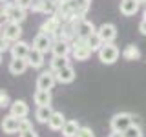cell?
I'll return each instance as SVG.
<instances>
[{
	"label": "cell",
	"instance_id": "d6986e66",
	"mask_svg": "<svg viewBox=\"0 0 146 137\" xmlns=\"http://www.w3.org/2000/svg\"><path fill=\"white\" fill-rule=\"evenodd\" d=\"M66 122L68 121H66V117H64L62 112H53V115H51V119H49L48 126H49V130H53V132H57V130L62 132V128H64Z\"/></svg>",
	"mask_w": 146,
	"mask_h": 137
},
{
	"label": "cell",
	"instance_id": "5bb4252c",
	"mask_svg": "<svg viewBox=\"0 0 146 137\" xmlns=\"http://www.w3.org/2000/svg\"><path fill=\"white\" fill-rule=\"evenodd\" d=\"M51 53L53 57H68L70 53H73V46L66 40H55L53 42V48H51Z\"/></svg>",
	"mask_w": 146,
	"mask_h": 137
},
{
	"label": "cell",
	"instance_id": "f546056e",
	"mask_svg": "<svg viewBox=\"0 0 146 137\" xmlns=\"http://www.w3.org/2000/svg\"><path fill=\"white\" fill-rule=\"evenodd\" d=\"M27 130H33L31 121L29 119H20V132H27Z\"/></svg>",
	"mask_w": 146,
	"mask_h": 137
},
{
	"label": "cell",
	"instance_id": "836d02e7",
	"mask_svg": "<svg viewBox=\"0 0 146 137\" xmlns=\"http://www.w3.org/2000/svg\"><path fill=\"white\" fill-rule=\"evenodd\" d=\"M0 51H7V40H2V48H0Z\"/></svg>",
	"mask_w": 146,
	"mask_h": 137
},
{
	"label": "cell",
	"instance_id": "1f68e13d",
	"mask_svg": "<svg viewBox=\"0 0 146 137\" xmlns=\"http://www.w3.org/2000/svg\"><path fill=\"white\" fill-rule=\"evenodd\" d=\"M139 31H141V35H146V18H143L139 22Z\"/></svg>",
	"mask_w": 146,
	"mask_h": 137
},
{
	"label": "cell",
	"instance_id": "52a82bcc",
	"mask_svg": "<svg viewBox=\"0 0 146 137\" xmlns=\"http://www.w3.org/2000/svg\"><path fill=\"white\" fill-rule=\"evenodd\" d=\"M97 35L102 39L104 44H113V40L117 39V27L111 22H106V24L97 27Z\"/></svg>",
	"mask_w": 146,
	"mask_h": 137
},
{
	"label": "cell",
	"instance_id": "d6a6232c",
	"mask_svg": "<svg viewBox=\"0 0 146 137\" xmlns=\"http://www.w3.org/2000/svg\"><path fill=\"white\" fill-rule=\"evenodd\" d=\"M108 137H124V134H121V132H111Z\"/></svg>",
	"mask_w": 146,
	"mask_h": 137
},
{
	"label": "cell",
	"instance_id": "30bf717a",
	"mask_svg": "<svg viewBox=\"0 0 146 137\" xmlns=\"http://www.w3.org/2000/svg\"><path fill=\"white\" fill-rule=\"evenodd\" d=\"M31 46L24 42V40H18V42L15 44H11V48H9V51H11V57L13 59H27L29 57V53H31Z\"/></svg>",
	"mask_w": 146,
	"mask_h": 137
},
{
	"label": "cell",
	"instance_id": "7402d4cb",
	"mask_svg": "<svg viewBox=\"0 0 146 137\" xmlns=\"http://www.w3.org/2000/svg\"><path fill=\"white\" fill-rule=\"evenodd\" d=\"M51 115H53L51 106H40V108H36V112H35V119L38 122H42V124H48Z\"/></svg>",
	"mask_w": 146,
	"mask_h": 137
},
{
	"label": "cell",
	"instance_id": "5b68a950",
	"mask_svg": "<svg viewBox=\"0 0 146 137\" xmlns=\"http://www.w3.org/2000/svg\"><path fill=\"white\" fill-rule=\"evenodd\" d=\"M73 46V59L75 61H88V59L91 57V48L88 46V40H79V39H75V42L71 44Z\"/></svg>",
	"mask_w": 146,
	"mask_h": 137
},
{
	"label": "cell",
	"instance_id": "ac0fdd59",
	"mask_svg": "<svg viewBox=\"0 0 146 137\" xmlns=\"http://www.w3.org/2000/svg\"><path fill=\"white\" fill-rule=\"evenodd\" d=\"M55 77H57V82H60V84H70V82L75 80V70H73V66L70 64L68 68H64L58 73H55Z\"/></svg>",
	"mask_w": 146,
	"mask_h": 137
},
{
	"label": "cell",
	"instance_id": "484cf974",
	"mask_svg": "<svg viewBox=\"0 0 146 137\" xmlns=\"http://www.w3.org/2000/svg\"><path fill=\"white\" fill-rule=\"evenodd\" d=\"M124 137H143V128H141L139 124H131L124 132Z\"/></svg>",
	"mask_w": 146,
	"mask_h": 137
},
{
	"label": "cell",
	"instance_id": "2e32d148",
	"mask_svg": "<svg viewBox=\"0 0 146 137\" xmlns=\"http://www.w3.org/2000/svg\"><path fill=\"white\" fill-rule=\"evenodd\" d=\"M139 7H141L139 0H121V13L124 17L135 15V13L139 11Z\"/></svg>",
	"mask_w": 146,
	"mask_h": 137
},
{
	"label": "cell",
	"instance_id": "ba28073f",
	"mask_svg": "<svg viewBox=\"0 0 146 137\" xmlns=\"http://www.w3.org/2000/svg\"><path fill=\"white\" fill-rule=\"evenodd\" d=\"M55 84H57V77H55V73L51 70H49V71H42L38 77H36V90L51 91Z\"/></svg>",
	"mask_w": 146,
	"mask_h": 137
},
{
	"label": "cell",
	"instance_id": "8992f818",
	"mask_svg": "<svg viewBox=\"0 0 146 137\" xmlns=\"http://www.w3.org/2000/svg\"><path fill=\"white\" fill-rule=\"evenodd\" d=\"M2 15L6 17L7 22H15V24H22V22L26 20V11L20 9L18 6H15V4H7V6L4 7Z\"/></svg>",
	"mask_w": 146,
	"mask_h": 137
},
{
	"label": "cell",
	"instance_id": "e0dca14e",
	"mask_svg": "<svg viewBox=\"0 0 146 137\" xmlns=\"http://www.w3.org/2000/svg\"><path fill=\"white\" fill-rule=\"evenodd\" d=\"M27 68H29V64H27L26 59H11L9 61V71H11V75H22Z\"/></svg>",
	"mask_w": 146,
	"mask_h": 137
},
{
	"label": "cell",
	"instance_id": "d590c367",
	"mask_svg": "<svg viewBox=\"0 0 146 137\" xmlns=\"http://www.w3.org/2000/svg\"><path fill=\"white\" fill-rule=\"evenodd\" d=\"M2 2H7V0H2Z\"/></svg>",
	"mask_w": 146,
	"mask_h": 137
},
{
	"label": "cell",
	"instance_id": "7c38bea8",
	"mask_svg": "<svg viewBox=\"0 0 146 137\" xmlns=\"http://www.w3.org/2000/svg\"><path fill=\"white\" fill-rule=\"evenodd\" d=\"M27 113H29V106H27L26 100H22V99L13 100L11 108H9V115H13L17 119H26Z\"/></svg>",
	"mask_w": 146,
	"mask_h": 137
},
{
	"label": "cell",
	"instance_id": "9c48e42d",
	"mask_svg": "<svg viewBox=\"0 0 146 137\" xmlns=\"http://www.w3.org/2000/svg\"><path fill=\"white\" fill-rule=\"evenodd\" d=\"M51 48H53V40H51V37L49 35H44V33H38L33 39V49H36V51H40V53H48V51H51Z\"/></svg>",
	"mask_w": 146,
	"mask_h": 137
},
{
	"label": "cell",
	"instance_id": "4316f807",
	"mask_svg": "<svg viewBox=\"0 0 146 137\" xmlns=\"http://www.w3.org/2000/svg\"><path fill=\"white\" fill-rule=\"evenodd\" d=\"M11 100H9V95H7V91H0V108H11Z\"/></svg>",
	"mask_w": 146,
	"mask_h": 137
},
{
	"label": "cell",
	"instance_id": "8fae6325",
	"mask_svg": "<svg viewBox=\"0 0 146 137\" xmlns=\"http://www.w3.org/2000/svg\"><path fill=\"white\" fill-rule=\"evenodd\" d=\"M58 31H60V18L57 15L48 17L44 20V24L40 26V33H44V35H55Z\"/></svg>",
	"mask_w": 146,
	"mask_h": 137
},
{
	"label": "cell",
	"instance_id": "83f0119b",
	"mask_svg": "<svg viewBox=\"0 0 146 137\" xmlns=\"http://www.w3.org/2000/svg\"><path fill=\"white\" fill-rule=\"evenodd\" d=\"M35 4V0H15V6H18L20 9H24V11H27V9H31Z\"/></svg>",
	"mask_w": 146,
	"mask_h": 137
},
{
	"label": "cell",
	"instance_id": "4dcf8cb0",
	"mask_svg": "<svg viewBox=\"0 0 146 137\" xmlns=\"http://www.w3.org/2000/svg\"><path fill=\"white\" fill-rule=\"evenodd\" d=\"M18 137H38V134L35 130H27V132H20Z\"/></svg>",
	"mask_w": 146,
	"mask_h": 137
},
{
	"label": "cell",
	"instance_id": "277c9868",
	"mask_svg": "<svg viewBox=\"0 0 146 137\" xmlns=\"http://www.w3.org/2000/svg\"><path fill=\"white\" fill-rule=\"evenodd\" d=\"M22 37V26L15 24V22H6L2 26V40H7V42H18Z\"/></svg>",
	"mask_w": 146,
	"mask_h": 137
},
{
	"label": "cell",
	"instance_id": "3957f363",
	"mask_svg": "<svg viewBox=\"0 0 146 137\" xmlns=\"http://www.w3.org/2000/svg\"><path fill=\"white\" fill-rule=\"evenodd\" d=\"M121 55H122L121 49H119L115 44H104L102 49L99 51V61L102 64H108L110 66V64H115Z\"/></svg>",
	"mask_w": 146,
	"mask_h": 137
},
{
	"label": "cell",
	"instance_id": "44dd1931",
	"mask_svg": "<svg viewBox=\"0 0 146 137\" xmlns=\"http://www.w3.org/2000/svg\"><path fill=\"white\" fill-rule=\"evenodd\" d=\"M27 64H29V68H35V70H38V68L44 66V53L36 51V49H31L29 57L26 59Z\"/></svg>",
	"mask_w": 146,
	"mask_h": 137
},
{
	"label": "cell",
	"instance_id": "f1b7e54d",
	"mask_svg": "<svg viewBox=\"0 0 146 137\" xmlns=\"http://www.w3.org/2000/svg\"><path fill=\"white\" fill-rule=\"evenodd\" d=\"M77 137H95V134H93V130H91L90 126H82L80 132L77 134Z\"/></svg>",
	"mask_w": 146,
	"mask_h": 137
},
{
	"label": "cell",
	"instance_id": "9a60e30c",
	"mask_svg": "<svg viewBox=\"0 0 146 137\" xmlns=\"http://www.w3.org/2000/svg\"><path fill=\"white\" fill-rule=\"evenodd\" d=\"M33 100L36 106H51V91L48 90H36L33 93Z\"/></svg>",
	"mask_w": 146,
	"mask_h": 137
},
{
	"label": "cell",
	"instance_id": "4fadbf2b",
	"mask_svg": "<svg viewBox=\"0 0 146 137\" xmlns=\"http://www.w3.org/2000/svg\"><path fill=\"white\" fill-rule=\"evenodd\" d=\"M2 130H4V134H7V135L20 134V119H17L13 115H6L2 119Z\"/></svg>",
	"mask_w": 146,
	"mask_h": 137
},
{
	"label": "cell",
	"instance_id": "7a4b0ae2",
	"mask_svg": "<svg viewBox=\"0 0 146 137\" xmlns=\"http://www.w3.org/2000/svg\"><path fill=\"white\" fill-rule=\"evenodd\" d=\"M131 124H135V122H133V115H131V113H128V112L115 113V115L111 117V121H110L111 132H121V134H124V132Z\"/></svg>",
	"mask_w": 146,
	"mask_h": 137
},
{
	"label": "cell",
	"instance_id": "603a6c76",
	"mask_svg": "<svg viewBox=\"0 0 146 137\" xmlns=\"http://www.w3.org/2000/svg\"><path fill=\"white\" fill-rule=\"evenodd\" d=\"M80 124L77 121H68L66 124H64V128H62V135L64 137H77V134L80 132Z\"/></svg>",
	"mask_w": 146,
	"mask_h": 137
},
{
	"label": "cell",
	"instance_id": "d4e9b609",
	"mask_svg": "<svg viewBox=\"0 0 146 137\" xmlns=\"http://www.w3.org/2000/svg\"><path fill=\"white\" fill-rule=\"evenodd\" d=\"M88 46L91 48V51H100V49H102V46H104V42H102V39H100V37L95 33L93 37H90L88 39Z\"/></svg>",
	"mask_w": 146,
	"mask_h": 137
},
{
	"label": "cell",
	"instance_id": "6da1fadb",
	"mask_svg": "<svg viewBox=\"0 0 146 137\" xmlns=\"http://www.w3.org/2000/svg\"><path fill=\"white\" fill-rule=\"evenodd\" d=\"M73 29H75V37L79 40H88L90 37L97 33V27L93 26V22L86 20V18H77L73 20Z\"/></svg>",
	"mask_w": 146,
	"mask_h": 137
},
{
	"label": "cell",
	"instance_id": "e575fe53",
	"mask_svg": "<svg viewBox=\"0 0 146 137\" xmlns=\"http://www.w3.org/2000/svg\"><path fill=\"white\" fill-rule=\"evenodd\" d=\"M144 18H146V9H144Z\"/></svg>",
	"mask_w": 146,
	"mask_h": 137
},
{
	"label": "cell",
	"instance_id": "ffe728a7",
	"mask_svg": "<svg viewBox=\"0 0 146 137\" xmlns=\"http://www.w3.org/2000/svg\"><path fill=\"white\" fill-rule=\"evenodd\" d=\"M122 59L124 61H130V62H135L141 59V49L137 48L135 44H128L124 49H122Z\"/></svg>",
	"mask_w": 146,
	"mask_h": 137
},
{
	"label": "cell",
	"instance_id": "cb8c5ba5",
	"mask_svg": "<svg viewBox=\"0 0 146 137\" xmlns=\"http://www.w3.org/2000/svg\"><path fill=\"white\" fill-rule=\"evenodd\" d=\"M70 66V61H68V57H53L51 62H49V68H51L53 73H58L60 70Z\"/></svg>",
	"mask_w": 146,
	"mask_h": 137
}]
</instances>
